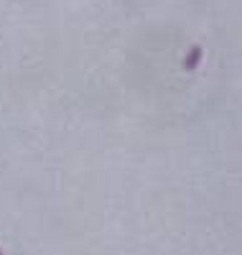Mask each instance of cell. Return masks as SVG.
I'll return each mask as SVG.
<instances>
[{
  "mask_svg": "<svg viewBox=\"0 0 242 255\" xmlns=\"http://www.w3.org/2000/svg\"><path fill=\"white\" fill-rule=\"evenodd\" d=\"M202 54H204V49H202V46H194V49L186 54L184 69H186V72H194L196 67H199V61H202Z\"/></svg>",
  "mask_w": 242,
  "mask_h": 255,
  "instance_id": "cell-1",
  "label": "cell"
},
{
  "mask_svg": "<svg viewBox=\"0 0 242 255\" xmlns=\"http://www.w3.org/2000/svg\"><path fill=\"white\" fill-rule=\"evenodd\" d=\"M0 255H3V250H0Z\"/></svg>",
  "mask_w": 242,
  "mask_h": 255,
  "instance_id": "cell-2",
  "label": "cell"
}]
</instances>
